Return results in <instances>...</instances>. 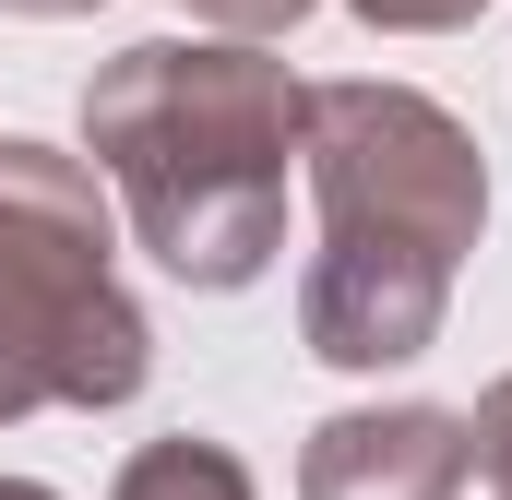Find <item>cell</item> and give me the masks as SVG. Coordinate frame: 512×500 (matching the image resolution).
I'll list each match as a JSON object with an SVG mask.
<instances>
[{
  "instance_id": "6da1fadb",
  "label": "cell",
  "mask_w": 512,
  "mask_h": 500,
  "mask_svg": "<svg viewBox=\"0 0 512 500\" xmlns=\"http://www.w3.org/2000/svg\"><path fill=\"white\" fill-rule=\"evenodd\" d=\"M310 131V84L251 36H143L84 84V143L120 179L143 250L179 286H251L286 250V155Z\"/></svg>"
},
{
  "instance_id": "7a4b0ae2",
  "label": "cell",
  "mask_w": 512,
  "mask_h": 500,
  "mask_svg": "<svg viewBox=\"0 0 512 500\" xmlns=\"http://www.w3.org/2000/svg\"><path fill=\"white\" fill-rule=\"evenodd\" d=\"M0 346L24 358L36 405H131L155 370L96 167L24 131H0Z\"/></svg>"
},
{
  "instance_id": "3957f363",
  "label": "cell",
  "mask_w": 512,
  "mask_h": 500,
  "mask_svg": "<svg viewBox=\"0 0 512 500\" xmlns=\"http://www.w3.org/2000/svg\"><path fill=\"white\" fill-rule=\"evenodd\" d=\"M298 155H310L322 227L441 250L465 274V250L489 227V167H477V131L453 108H429L417 84H310Z\"/></svg>"
},
{
  "instance_id": "277c9868",
  "label": "cell",
  "mask_w": 512,
  "mask_h": 500,
  "mask_svg": "<svg viewBox=\"0 0 512 500\" xmlns=\"http://www.w3.org/2000/svg\"><path fill=\"white\" fill-rule=\"evenodd\" d=\"M441 310H453V262L405 250V239H358V227H322L310 274H298V334L334 370H405V358H429Z\"/></svg>"
},
{
  "instance_id": "5b68a950",
  "label": "cell",
  "mask_w": 512,
  "mask_h": 500,
  "mask_svg": "<svg viewBox=\"0 0 512 500\" xmlns=\"http://www.w3.org/2000/svg\"><path fill=\"white\" fill-rule=\"evenodd\" d=\"M477 465V429L441 405H346L310 429L298 500H453Z\"/></svg>"
},
{
  "instance_id": "8992f818",
  "label": "cell",
  "mask_w": 512,
  "mask_h": 500,
  "mask_svg": "<svg viewBox=\"0 0 512 500\" xmlns=\"http://www.w3.org/2000/svg\"><path fill=\"white\" fill-rule=\"evenodd\" d=\"M108 500H251V477H239L227 441H143Z\"/></svg>"
},
{
  "instance_id": "52a82bcc",
  "label": "cell",
  "mask_w": 512,
  "mask_h": 500,
  "mask_svg": "<svg viewBox=\"0 0 512 500\" xmlns=\"http://www.w3.org/2000/svg\"><path fill=\"white\" fill-rule=\"evenodd\" d=\"M358 24H382V36H453V24H477L489 0H346Z\"/></svg>"
},
{
  "instance_id": "ba28073f",
  "label": "cell",
  "mask_w": 512,
  "mask_h": 500,
  "mask_svg": "<svg viewBox=\"0 0 512 500\" xmlns=\"http://www.w3.org/2000/svg\"><path fill=\"white\" fill-rule=\"evenodd\" d=\"M191 12H203V24H227V36H286L310 0H191Z\"/></svg>"
},
{
  "instance_id": "9c48e42d",
  "label": "cell",
  "mask_w": 512,
  "mask_h": 500,
  "mask_svg": "<svg viewBox=\"0 0 512 500\" xmlns=\"http://www.w3.org/2000/svg\"><path fill=\"white\" fill-rule=\"evenodd\" d=\"M465 429H477V465H489V477L512 489V381L489 393V405H477V417H465Z\"/></svg>"
},
{
  "instance_id": "30bf717a",
  "label": "cell",
  "mask_w": 512,
  "mask_h": 500,
  "mask_svg": "<svg viewBox=\"0 0 512 500\" xmlns=\"http://www.w3.org/2000/svg\"><path fill=\"white\" fill-rule=\"evenodd\" d=\"M24 405H36V381H24V358H12V346H0V417H24Z\"/></svg>"
},
{
  "instance_id": "8fae6325",
  "label": "cell",
  "mask_w": 512,
  "mask_h": 500,
  "mask_svg": "<svg viewBox=\"0 0 512 500\" xmlns=\"http://www.w3.org/2000/svg\"><path fill=\"white\" fill-rule=\"evenodd\" d=\"M0 12H36V24H60V12H96V0H0Z\"/></svg>"
},
{
  "instance_id": "7c38bea8",
  "label": "cell",
  "mask_w": 512,
  "mask_h": 500,
  "mask_svg": "<svg viewBox=\"0 0 512 500\" xmlns=\"http://www.w3.org/2000/svg\"><path fill=\"white\" fill-rule=\"evenodd\" d=\"M0 500H60V489H36V477H0Z\"/></svg>"
}]
</instances>
